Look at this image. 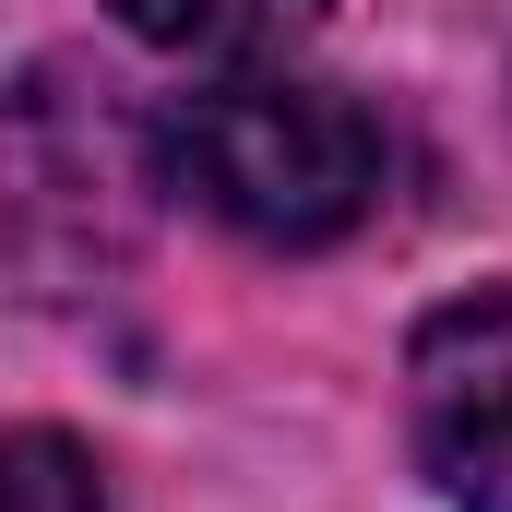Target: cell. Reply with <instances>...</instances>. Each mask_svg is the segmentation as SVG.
Segmentation results:
<instances>
[{
	"label": "cell",
	"mask_w": 512,
	"mask_h": 512,
	"mask_svg": "<svg viewBox=\"0 0 512 512\" xmlns=\"http://www.w3.org/2000/svg\"><path fill=\"white\" fill-rule=\"evenodd\" d=\"M0 512H108L96 453L72 429H0Z\"/></svg>",
	"instance_id": "5b68a950"
},
{
	"label": "cell",
	"mask_w": 512,
	"mask_h": 512,
	"mask_svg": "<svg viewBox=\"0 0 512 512\" xmlns=\"http://www.w3.org/2000/svg\"><path fill=\"white\" fill-rule=\"evenodd\" d=\"M96 96L48 72L0 131V251L36 274V298H72L84 274H108L131 251V227H143V191H167L155 131H131Z\"/></svg>",
	"instance_id": "7a4b0ae2"
},
{
	"label": "cell",
	"mask_w": 512,
	"mask_h": 512,
	"mask_svg": "<svg viewBox=\"0 0 512 512\" xmlns=\"http://www.w3.org/2000/svg\"><path fill=\"white\" fill-rule=\"evenodd\" d=\"M155 179L191 191L215 227H239L262 251H334L346 227L382 215L393 143L334 84L227 72V84H203V96H179L155 120Z\"/></svg>",
	"instance_id": "6da1fadb"
},
{
	"label": "cell",
	"mask_w": 512,
	"mask_h": 512,
	"mask_svg": "<svg viewBox=\"0 0 512 512\" xmlns=\"http://www.w3.org/2000/svg\"><path fill=\"white\" fill-rule=\"evenodd\" d=\"M405 441L453 512H512V286H477L405 346Z\"/></svg>",
	"instance_id": "3957f363"
},
{
	"label": "cell",
	"mask_w": 512,
	"mask_h": 512,
	"mask_svg": "<svg viewBox=\"0 0 512 512\" xmlns=\"http://www.w3.org/2000/svg\"><path fill=\"white\" fill-rule=\"evenodd\" d=\"M108 12H120L143 48L215 60V72H262L298 36H322V0H108Z\"/></svg>",
	"instance_id": "277c9868"
}]
</instances>
